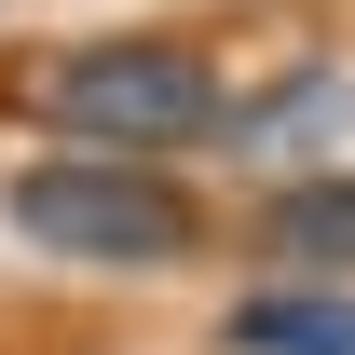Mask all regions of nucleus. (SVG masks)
I'll return each instance as SVG.
<instances>
[{"instance_id": "obj_3", "label": "nucleus", "mask_w": 355, "mask_h": 355, "mask_svg": "<svg viewBox=\"0 0 355 355\" xmlns=\"http://www.w3.org/2000/svg\"><path fill=\"white\" fill-rule=\"evenodd\" d=\"M246 246H260L287 287H355V164L328 150V164L273 178L260 205H246Z\"/></svg>"}, {"instance_id": "obj_4", "label": "nucleus", "mask_w": 355, "mask_h": 355, "mask_svg": "<svg viewBox=\"0 0 355 355\" xmlns=\"http://www.w3.org/2000/svg\"><path fill=\"white\" fill-rule=\"evenodd\" d=\"M219 355H355V287H287V273H260L246 301H219Z\"/></svg>"}, {"instance_id": "obj_1", "label": "nucleus", "mask_w": 355, "mask_h": 355, "mask_svg": "<svg viewBox=\"0 0 355 355\" xmlns=\"http://www.w3.org/2000/svg\"><path fill=\"white\" fill-rule=\"evenodd\" d=\"M28 110H42L55 150H110V164H178L232 123V83L205 42L178 28H83L28 69Z\"/></svg>"}, {"instance_id": "obj_2", "label": "nucleus", "mask_w": 355, "mask_h": 355, "mask_svg": "<svg viewBox=\"0 0 355 355\" xmlns=\"http://www.w3.org/2000/svg\"><path fill=\"white\" fill-rule=\"evenodd\" d=\"M0 219L69 273H178L205 260V191L178 164H110V150H42L0 178Z\"/></svg>"}]
</instances>
